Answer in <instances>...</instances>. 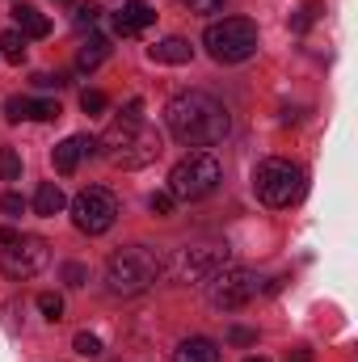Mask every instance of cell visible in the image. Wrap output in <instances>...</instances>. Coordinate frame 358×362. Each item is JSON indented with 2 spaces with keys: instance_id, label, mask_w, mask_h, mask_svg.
Here are the masks:
<instances>
[{
  "instance_id": "24",
  "label": "cell",
  "mask_w": 358,
  "mask_h": 362,
  "mask_svg": "<svg viewBox=\"0 0 358 362\" xmlns=\"http://www.w3.org/2000/svg\"><path fill=\"white\" fill-rule=\"evenodd\" d=\"M72 350L85 354V358H97V354H101V341H97L93 333H76V337H72Z\"/></svg>"
},
{
  "instance_id": "14",
  "label": "cell",
  "mask_w": 358,
  "mask_h": 362,
  "mask_svg": "<svg viewBox=\"0 0 358 362\" xmlns=\"http://www.w3.org/2000/svg\"><path fill=\"white\" fill-rule=\"evenodd\" d=\"M173 362H219V346L211 337H185L173 350Z\"/></svg>"
},
{
  "instance_id": "31",
  "label": "cell",
  "mask_w": 358,
  "mask_h": 362,
  "mask_svg": "<svg viewBox=\"0 0 358 362\" xmlns=\"http://www.w3.org/2000/svg\"><path fill=\"white\" fill-rule=\"evenodd\" d=\"M93 21H97V4H81V8H76V25H93Z\"/></svg>"
},
{
  "instance_id": "17",
  "label": "cell",
  "mask_w": 358,
  "mask_h": 362,
  "mask_svg": "<svg viewBox=\"0 0 358 362\" xmlns=\"http://www.w3.org/2000/svg\"><path fill=\"white\" fill-rule=\"evenodd\" d=\"M110 59V42L101 38V34H89V42L81 47V55H76V68L81 72H93V68H101Z\"/></svg>"
},
{
  "instance_id": "30",
  "label": "cell",
  "mask_w": 358,
  "mask_h": 362,
  "mask_svg": "<svg viewBox=\"0 0 358 362\" xmlns=\"http://www.w3.org/2000/svg\"><path fill=\"white\" fill-rule=\"evenodd\" d=\"M228 341H232V346H253V341H258V333L236 325V329H228Z\"/></svg>"
},
{
  "instance_id": "34",
  "label": "cell",
  "mask_w": 358,
  "mask_h": 362,
  "mask_svg": "<svg viewBox=\"0 0 358 362\" xmlns=\"http://www.w3.org/2000/svg\"><path fill=\"white\" fill-rule=\"evenodd\" d=\"M93 4H110V8H122L127 0H93Z\"/></svg>"
},
{
  "instance_id": "10",
  "label": "cell",
  "mask_w": 358,
  "mask_h": 362,
  "mask_svg": "<svg viewBox=\"0 0 358 362\" xmlns=\"http://www.w3.org/2000/svg\"><path fill=\"white\" fill-rule=\"evenodd\" d=\"M228 245H185L173 257V274L181 282H207L219 266H228Z\"/></svg>"
},
{
  "instance_id": "11",
  "label": "cell",
  "mask_w": 358,
  "mask_h": 362,
  "mask_svg": "<svg viewBox=\"0 0 358 362\" xmlns=\"http://www.w3.org/2000/svg\"><path fill=\"white\" fill-rule=\"evenodd\" d=\"M97 152V139L93 135H68L64 144H55V173H76V165Z\"/></svg>"
},
{
  "instance_id": "13",
  "label": "cell",
  "mask_w": 358,
  "mask_h": 362,
  "mask_svg": "<svg viewBox=\"0 0 358 362\" xmlns=\"http://www.w3.org/2000/svg\"><path fill=\"white\" fill-rule=\"evenodd\" d=\"M190 55H194V47L185 38H178V34L173 38H161L156 47H148V59L152 64H173L178 68V64H190Z\"/></svg>"
},
{
  "instance_id": "6",
  "label": "cell",
  "mask_w": 358,
  "mask_h": 362,
  "mask_svg": "<svg viewBox=\"0 0 358 362\" xmlns=\"http://www.w3.org/2000/svg\"><path fill=\"white\" fill-rule=\"evenodd\" d=\"M219 181H224V169H219V160L211 152H190L169 173V194L178 202H202V198H211L219 189Z\"/></svg>"
},
{
  "instance_id": "9",
  "label": "cell",
  "mask_w": 358,
  "mask_h": 362,
  "mask_svg": "<svg viewBox=\"0 0 358 362\" xmlns=\"http://www.w3.org/2000/svg\"><path fill=\"white\" fill-rule=\"evenodd\" d=\"M114 219H118V198H114L110 189L89 185V189H81V194L72 198V223H76L85 236H101V232H110Z\"/></svg>"
},
{
  "instance_id": "23",
  "label": "cell",
  "mask_w": 358,
  "mask_h": 362,
  "mask_svg": "<svg viewBox=\"0 0 358 362\" xmlns=\"http://www.w3.org/2000/svg\"><path fill=\"white\" fill-rule=\"evenodd\" d=\"M4 118H8V122L30 118V97H8V101H4Z\"/></svg>"
},
{
  "instance_id": "4",
  "label": "cell",
  "mask_w": 358,
  "mask_h": 362,
  "mask_svg": "<svg viewBox=\"0 0 358 362\" xmlns=\"http://www.w3.org/2000/svg\"><path fill=\"white\" fill-rule=\"evenodd\" d=\"M202 47L215 64H245L258 55V25L249 17H224L211 21L202 34Z\"/></svg>"
},
{
  "instance_id": "19",
  "label": "cell",
  "mask_w": 358,
  "mask_h": 362,
  "mask_svg": "<svg viewBox=\"0 0 358 362\" xmlns=\"http://www.w3.org/2000/svg\"><path fill=\"white\" fill-rule=\"evenodd\" d=\"M38 312H42L47 320H64V295L42 291V295H38Z\"/></svg>"
},
{
  "instance_id": "7",
  "label": "cell",
  "mask_w": 358,
  "mask_h": 362,
  "mask_svg": "<svg viewBox=\"0 0 358 362\" xmlns=\"http://www.w3.org/2000/svg\"><path fill=\"white\" fill-rule=\"evenodd\" d=\"M253 194L266 206H291V202L304 198V169L291 165V160L270 156V160L258 165V173H253Z\"/></svg>"
},
{
  "instance_id": "32",
  "label": "cell",
  "mask_w": 358,
  "mask_h": 362,
  "mask_svg": "<svg viewBox=\"0 0 358 362\" xmlns=\"http://www.w3.org/2000/svg\"><path fill=\"white\" fill-rule=\"evenodd\" d=\"M34 81H38V89H59V85H64L59 76H47V72H42V76H34Z\"/></svg>"
},
{
  "instance_id": "5",
  "label": "cell",
  "mask_w": 358,
  "mask_h": 362,
  "mask_svg": "<svg viewBox=\"0 0 358 362\" xmlns=\"http://www.w3.org/2000/svg\"><path fill=\"white\" fill-rule=\"evenodd\" d=\"M51 262V249L42 236H30V232H17V228H0V270L8 274L13 282H30L47 270Z\"/></svg>"
},
{
  "instance_id": "25",
  "label": "cell",
  "mask_w": 358,
  "mask_h": 362,
  "mask_svg": "<svg viewBox=\"0 0 358 362\" xmlns=\"http://www.w3.org/2000/svg\"><path fill=\"white\" fill-rule=\"evenodd\" d=\"M105 105H110V101H105V93L101 89H85L81 93V110H85V114H101Z\"/></svg>"
},
{
  "instance_id": "27",
  "label": "cell",
  "mask_w": 358,
  "mask_h": 362,
  "mask_svg": "<svg viewBox=\"0 0 358 362\" xmlns=\"http://www.w3.org/2000/svg\"><path fill=\"white\" fill-rule=\"evenodd\" d=\"M173 202H178V198H173L169 189H156V194L148 198V206H152V215H169V211H173Z\"/></svg>"
},
{
  "instance_id": "29",
  "label": "cell",
  "mask_w": 358,
  "mask_h": 362,
  "mask_svg": "<svg viewBox=\"0 0 358 362\" xmlns=\"http://www.w3.org/2000/svg\"><path fill=\"white\" fill-rule=\"evenodd\" d=\"M185 8H190V13H198V17H211V13H219V8H224V0H185Z\"/></svg>"
},
{
  "instance_id": "8",
  "label": "cell",
  "mask_w": 358,
  "mask_h": 362,
  "mask_svg": "<svg viewBox=\"0 0 358 362\" xmlns=\"http://www.w3.org/2000/svg\"><path fill=\"white\" fill-rule=\"evenodd\" d=\"M202 286H207V303L215 312H236V308H245L258 295V274L228 262V266H219V270L211 274Z\"/></svg>"
},
{
  "instance_id": "16",
  "label": "cell",
  "mask_w": 358,
  "mask_h": 362,
  "mask_svg": "<svg viewBox=\"0 0 358 362\" xmlns=\"http://www.w3.org/2000/svg\"><path fill=\"white\" fill-rule=\"evenodd\" d=\"M68 206V198H64V189H59V181H42L38 189H34V215H42V219H51V215H59Z\"/></svg>"
},
{
  "instance_id": "15",
  "label": "cell",
  "mask_w": 358,
  "mask_h": 362,
  "mask_svg": "<svg viewBox=\"0 0 358 362\" xmlns=\"http://www.w3.org/2000/svg\"><path fill=\"white\" fill-rule=\"evenodd\" d=\"M13 21H17V30H21L25 38H47V34H51V21H47L34 4H13Z\"/></svg>"
},
{
  "instance_id": "2",
  "label": "cell",
  "mask_w": 358,
  "mask_h": 362,
  "mask_svg": "<svg viewBox=\"0 0 358 362\" xmlns=\"http://www.w3.org/2000/svg\"><path fill=\"white\" fill-rule=\"evenodd\" d=\"M97 148L114 169H144V165H152L161 156L165 144H161L156 127H148L144 118H118V122H110L101 131Z\"/></svg>"
},
{
  "instance_id": "12",
  "label": "cell",
  "mask_w": 358,
  "mask_h": 362,
  "mask_svg": "<svg viewBox=\"0 0 358 362\" xmlns=\"http://www.w3.org/2000/svg\"><path fill=\"white\" fill-rule=\"evenodd\" d=\"M156 21V8L152 4H144V0H127L122 8H114V30L127 38V34H139V30H148Z\"/></svg>"
},
{
  "instance_id": "22",
  "label": "cell",
  "mask_w": 358,
  "mask_h": 362,
  "mask_svg": "<svg viewBox=\"0 0 358 362\" xmlns=\"http://www.w3.org/2000/svg\"><path fill=\"white\" fill-rule=\"evenodd\" d=\"M316 13H321V4H316V0H312V4H304V8H299V13L291 17V30H295V34H304V30H308V25L316 21Z\"/></svg>"
},
{
  "instance_id": "26",
  "label": "cell",
  "mask_w": 358,
  "mask_h": 362,
  "mask_svg": "<svg viewBox=\"0 0 358 362\" xmlns=\"http://www.w3.org/2000/svg\"><path fill=\"white\" fill-rule=\"evenodd\" d=\"M0 211H4V215H8V219H17V215H21V211H25V198H21V194H17V189H8V194H4V198H0Z\"/></svg>"
},
{
  "instance_id": "35",
  "label": "cell",
  "mask_w": 358,
  "mask_h": 362,
  "mask_svg": "<svg viewBox=\"0 0 358 362\" xmlns=\"http://www.w3.org/2000/svg\"><path fill=\"white\" fill-rule=\"evenodd\" d=\"M245 362H270V358H262V354H249V358H245Z\"/></svg>"
},
{
  "instance_id": "21",
  "label": "cell",
  "mask_w": 358,
  "mask_h": 362,
  "mask_svg": "<svg viewBox=\"0 0 358 362\" xmlns=\"http://www.w3.org/2000/svg\"><path fill=\"white\" fill-rule=\"evenodd\" d=\"M59 114H64L59 101H47V97L42 101H30V118H38V122H55Z\"/></svg>"
},
{
  "instance_id": "3",
  "label": "cell",
  "mask_w": 358,
  "mask_h": 362,
  "mask_svg": "<svg viewBox=\"0 0 358 362\" xmlns=\"http://www.w3.org/2000/svg\"><path fill=\"white\" fill-rule=\"evenodd\" d=\"M161 270H165V262L156 257V249L127 245V249L110 253V262H105V286L114 295H139V291H148L161 278Z\"/></svg>"
},
{
  "instance_id": "1",
  "label": "cell",
  "mask_w": 358,
  "mask_h": 362,
  "mask_svg": "<svg viewBox=\"0 0 358 362\" xmlns=\"http://www.w3.org/2000/svg\"><path fill=\"white\" fill-rule=\"evenodd\" d=\"M165 127H169V135L185 144V148H211V144H219L224 135H228V127H232V118H228V110L211 97V93H198V89H185L178 97H169V105H165Z\"/></svg>"
},
{
  "instance_id": "18",
  "label": "cell",
  "mask_w": 358,
  "mask_h": 362,
  "mask_svg": "<svg viewBox=\"0 0 358 362\" xmlns=\"http://www.w3.org/2000/svg\"><path fill=\"white\" fill-rule=\"evenodd\" d=\"M0 55L8 64H25V34L21 30H4L0 34Z\"/></svg>"
},
{
  "instance_id": "20",
  "label": "cell",
  "mask_w": 358,
  "mask_h": 362,
  "mask_svg": "<svg viewBox=\"0 0 358 362\" xmlns=\"http://www.w3.org/2000/svg\"><path fill=\"white\" fill-rule=\"evenodd\" d=\"M0 177L4 181H21V156L13 148H0Z\"/></svg>"
},
{
  "instance_id": "28",
  "label": "cell",
  "mask_w": 358,
  "mask_h": 362,
  "mask_svg": "<svg viewBox=\"0 0 358 362\" xmlns=\"http://www.w3.org/2000/svg\"><path fill=\"white\" fill-rule=\"evenodd\" d=\"M64 282H68V286H85V282H89V270H85L81 262H68V266H64Z\"/></svg>"
},
{
  "instance_id": "33",
  "label": "cell",
  "mask_w": 358,
  "mask_h": 362,
  "mask_svg": "<svg viewBox=\"0 0 358 362\" xmlns=\"http://www.w3.org/2000/svg\"><path fill=\"white\" fill-rule=\"evenodd\" d=\"M291 362H312V350H295V354H291Z\"/></svg>"
}]
</instances>
